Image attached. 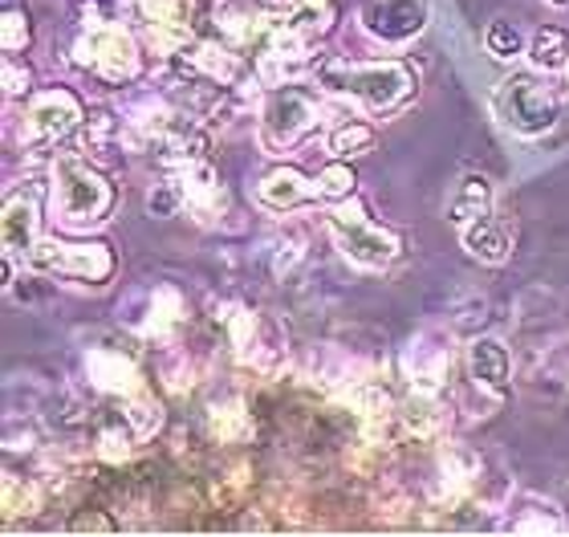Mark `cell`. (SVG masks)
Here are the masks:
<instances>
[{
    "label": "cell",
    "instance_id": "cell-35",
    "mask_svg": "<svg viewBox=\"0 0 569 537\" xmlns=\"http://www.w3.org/2000/svg\"><path fill=\"white\" fill-rule=\"evenodd\" d=\"M33 444H37L33 424L24 416H9V424H4V448H9V453H24V448H33Z\"/></svg>",
    "mask_w": 569,
    "mask_h": 537
},
{
    "label": "cell",
    "instance_id": "cell-27",
    "mask_svg": "<svg viewBox=\"0 0 569 537\" xmlns=\"http://www.w3.org/2000/svg\"><path fill=\"white\" fill-rule=\"evenodd\" d=\"M127 419H131V428L139 436H154V431L163 428V404L147 391V382L134 395H127Z\"/></svg>",
    "mask_w": 569,
    "mask_h": 537
},
{
    "label": "cell",
    "instance_id": "cell-4",
    "mask_svg": "<svg viewBox=\"0 0 569 537\" xmlns=\"http://www.w3.org/2000/svg\"><path fill=\"white\" fill-rule=\"evenodd\" d=\"M326 225H330V237L333 245L342 249L346 261L362 265V269H387V265L399 257V237H395L391 228L375 225L367 212H362V203L358 200H338L326 216Z\"/></svg>",
    "mask_w": 569,
    "mask_h": 537
},
{
    "label": "cell",
    "instance_id": "cell-20",
    "mask_svg": "<svg viewBox=\"0 0 569 537\" xmlns=\"http://www.w3.org/2000/svg\"><path fill=\"white\" fill-rule=\"evenodd\" d=\"M505 529H512V534H561L566 521H561L558 509L549 501H541V497H521V501L512 505Z\"/></svg>",
    "mask_w": 569,
    "mask_h": 537
},
{
    "label": "cell",
    "instance_id": "cell-11",
    "mask_svg": "<svg viewBox=\"0 0 569 537\" xmlns=\"http://www.w3.org/2000/svg\"><path fill=\"white\" fill-rule=\"evenodd\" d=\"M362 24L382 41H411L427 24V0H367Z\"/></svg>",
    "mask_w": 569,
    "mask_h": 537
},
{
    "label": "cell",
    "instance_id": "cell-29",
    "mask_svg": "<svg viewBox=\"0 0 569 537\" xmlns=\"http://www.w3.org/2000/svg\"><path fill=\"white\" fill-rule=\"evenodd\" d=\"M370 147H375V131H370L367 122H342V127H338V131L330 135V151L338 159L367 156Z\"/></svg>",
    "mask_w": 569,
    "mask_h": 537
},
{
    "label": "cell",
    "instance_id": "cell-30",
    "mask_svg": "<svg viewBox=\"0 0 569 537\" xmlns=\"http://www.w3.org/2000/svg\"><path fill=\"white\" fill-rule=\"evenodd\" d=\"M318 183V200H350L355 196V171L346 168V163H330V168H321V176L313 179Z\"/></svg>",
    "mask_w": 569,
    "mask_h": 537
},
{
    "label": "cell",
    "instance_id": "cell-9",
    "mask_svg": "<svg viewBox=\"0 0 569 537\" xmlns=\"http://www.w3.org/2000/svg\"><path fill=\"white\" fill-rule=\"evenodd\" d=\"M183 191V212L196 220V225H220V216L228 212V191L220 188V179H216V168L208 159H191L183 168L171 171Z\"/></svg>",
    "mask_w": 569,
    "mask_h": 537
},
{
    "label": "cell",
    "instance_id": "cell-13",
    "mask_svg": "<svg viewBox=\"0 0 569 537\" xmlns=\"http://www.w3.org/2000/svg\"><path fill=\"white\" fill-rule=\"evenodd\" d=\"M37 228H41V216H37V200L29 191H17L4 200V212H0V240H4V252L9 257H29L37 245Z\"/></svg>",
    "mask_w": 569,
    "mask_h": 537
},
{
    "label": "cell",
    "instance_id": "cell-23",
    "mask_svg": "<svg viewBox=\"0 0 569 537\" xmlns=\"http://www.w3.org/2000/svg\"><path fill=\"white\" fill-rule=\"evenodd\" d=\"M188 58L203 78H212V82H220V86H232L240 78V58L224 46H208V41H203V46H196V53H188Z\"/></svg>",
    "mask_w": 569,
    "mask_h": 537
},
{
    "label": "cell",
    "instance_id": "cell-14",
    "mask_svg": "<svg viewBox=\"0 0 569 537\" xmlns=\"http://www.w3.org/2000/svg\"><path fill=\"white\" fill-rule=\"evenodd\" d=\"M86 375H90V382H94L98 391H107V395H134L142 387L134 358H127L114 347L90 350V355H86Z\"/></svg>",
    "mask_w": 569,
    "mask_h": 537
},
{
    "label": "cell",
    "instance_id": "cell-24",
    "mask_svg": "<svg viewBox=\"0 0 569 537\" xmlns=\"http://www.w3.org/2000/svg\"><path fill=\"white\" fill-rule=\"evenodd\" d=\"M142 46L159 53V58H171L183 46H191V24L179 21H147L142 24Z\"/></svg>",
    "mask_w": 569,
    "mask_h": 537
},
{
    "label": "cell",
    "instance_id": "cell-32",
    "mask_svg": "<svg viewBox=\"0 0 569 537\" xmlns=\"http://www.w3.org/2000/svg\"><path fill=\"white\" fill-rule=\"evenodd\" d=\"M244 493H249V468L237 465V468H232V477L216 480L212 501H216V505H224V509H232V505H237L240 497H244Z\"/></svg>",
    "mask_w": 569,
    "mask_h": 537
},
{
    "label": "cell",
    "instance_id": "cell-10",
    "mask_svg": "<svg viewBox=\"0 0 569 537\" xmlns=\"http://www.w3.org/2000/svg\"><path fill=\"white\" fill-rule=\"evenodd\" d=\"M451 375V347L448 338L436 335V330H423L407 342L403 350V379L416 387V391H439Z\"/></svg>",
    "mask_w": 569,
    "mask_h": 537
},
{
    "label": "cell",
    "instance_id": "cell-12",
    "mask_svg": "<svg viewBox=\"0 0 569 537\" xmlns=\"http://www.w3.org/2000/svg\"><path fill=\"white\" fill-rule=\"evenodd\" d=\"M468 375L485 395L505 399L512 391V355L500 338H472L468 347Z\"/></svg>",
    "mask_w": 569,
    "mask_h": 537
},
{
    "label": "cell",
    "instance_id": "cell-5",
    "mask_svg": "<svg viewBox=\"0 0 569 537\" xmlns=\"http://www.w3.org/2000/svg\"><path fill=\"white\" fill-rule=\"evenodd\" d=\"M326 115V102H321L313 90H301V86H277L269 102L261 110V147L269 156H284L293 143H301L313 127Z\"/></svg>",
    "mask_w": 569,
    "mask_h": 537
},
{
    "label": "cell",
    "instance_id": "cell-36",
    "mask_svg": "<svg viewBox=\"0 0 569 537\" xmlns=\"http://www.w3.org/2000/svg\"><path fill=\"white\" fill-rule=\"evenodd\" d=\"M33 86V78H29V70L24 66H17V61H4V95L9 98H17V95H24Z\"/></svg>",
    "mask_w": 569,
    "mask_h": 537
},
{
    "label": "cell",
    "instance_id": "cell-19",
    "mask_svg": "<svg viewBox=\"0 0 569 537\" xmlns=\"http://www.w3.org/2000/svg\"><path fill=\"white\" fill-rule=\"evenodd\" d=\"M208 431H212V440H220V444H244V440H252L257 424H252L249 407L240 404V399H228V404H212V411H208Z\"/></svg>",
    "mask_w": 569,
    "mask_h": 537
},
{
    "label": "cell",
    "instance_id": "cell-26",
    "mask_svg": "<svg viewBox=\"0 0 569 537\" xmlns=\"http://www.w3.org/2000/svg\"><path fill=\"white\" fill-rule=\"evenodd\" d=\"M4 517H33L41 509V485H29L24 477L17 473H4Z\"/></svg>",
    "mask_w": 569,
    "mask_h": 537
},
{
    "label": "cell",
    "instance_id": "cell-15",
    "mask_svg": "<svg viewBox=\"0 0 569 537\" xmlns=\"http://www.w3.org/2000/svg\"><path fill=\"white\" fill-rule=\"evenodd\" d=\"M463 249L472 252L476 261L485 265H505L512 252V225L505 220V216L492 208L488 216H480V220H472V225H463Z\"/></svg>",
    "mask_w": 569,
    "mask_h": 537
},
{
    "label": "cell",
    "instance_id": "cell-1",
    "mask_svg": "<svg viewBox=\"0 0 569 537\" xmlns=\"http://www.w3.org/2000/svg\"><path fill=\"white\" fill-rule=\"evenodd\" d=\"M321 90L338 98H350L370 115H387V110L403 107L411 90H416V73L403 61H346L326 58L318 66Z\"/></svg>",
    "mask_w": 569,
    "mask_h": 537
},
{
    "label": "cell",
    "instance_id": "cell-34",
    "mask_svg": "<svg viewBox=\"0 0 569 537\" xmlns=\"http://www.w3.org/2000/svg\"><path fill=\"white\" fill-rule=\"evenodd\" d=\"M301 257H306V240L301 237H284L277 240V252H273V274L277 277H289L301 265Z\"/></svg>",
    "mask_w": 569,
    "mask_h": 537
},
{
    "label": "cell",
    "instance_id": "cell-22",
    "mask_svg": "<svg viewBox=\"0 0 569 537\" xmlns=\"http://www.w3.org/2000/svg\"><path fill=\"white\" fill-rule=\"evenodd\" d=\"M529 61L537 70L558 73L569 66V33L566 29H537L533 41H529Z\"/></svg>",
    "mask_w": 569,
    "mask_h": 537
},
{
    "label": "cell",
    "instance_id": "cell-8",
    "mask_svg": "<svg viewBox=\"0 0 569 537\" xmlns=\"http://www.w3.org/2000/svg\"><path fill=\"white\" fill-rule=\"evenodd\" d=\"M82 127V102L70 90H41L24 115V139L29 143H61L66 135Z\"/></svg>",
    "mask_w": 569,
    "mask_h": 537
},
{
    "label": "cell",
    "instance_id": "cell-16",
    "mask_svg": "<svg viewBox=\"0 0 569 537\" xmlns=\"http://www.w3.org/2000/svg\"><path fill=\"white\" fill-rule=\"evenodd\" d=\"M257 200H261L264 208H273V212H293L301 203L318 200V183H309V179L293 168H277L257 183Z\"/></svg>",
    "mask_w": 569,
    "mask_h": 537
},
{
    "label": "cell",
    "instance_id": "cell-31",
    "mask_svg": "<svg viewBox=\"0 0 569 537\" xmlns=\"http://www.w3.org/2000/svg\"><path fill=\"white\" fill-rule=\"evenodd\" d=\"M29 37H33V29H29V17L17 9L4 12V24H0V46L9 49V53H17V49L29 46Z\"/></svg>",
    "mask_w": 569,
    "mask_h": 537
},
{
    "label": "cell",
    "instance_id": "cell-18",
    "mask_svg": "<svg viewBox=\"0 0 569 537\" xmlns=\"http://www.w3.org/2000/svg\"><path fill=\"white\" fill-rule=\"evenodd\" d=\"M497 208V196H492V183L485 176H463L456 188H451V200H448V220L456 228L472 225L480 216H488Z\"/></svg>",
    "mask_w": 569,
    "mask_h": 537
},
{
    "label": "cell",
    "instance_id": "cell-17",
    "mask_svg": "<svg viewBox=\"0 0 569 537\" xmlns=\"http://www.w3.org/2000/svg\"><path fill=\"white\" fill-rule=\"evenodd\" d=\"M451 411L439 404L436 391H416L399 407V424H403V436H419V440H436L439 431L448 428Z\"/></svg>",
    "mask_w": 569,
    "mask_h": 537
},
{
    "label": "cell",
    "instance_id": "cell-6",
    "mask_svg": "<svg viewBox=\"0 0 569 537\" xmlns=\"http://www.w3.org/2000/svg\"><path fill=\"white\" fill-rule=\"evenodd\" d=\"M33 274H58V277H82V281H94V286H107L119 261L110 245H70V240H37L33 252L24 257Z\"/></svg>",
    "mask_w": 569,
    "mask_h": 537
},
{
    "label": "cell",
    "instance_id": "cell-21",
    "mask_svg": "<svg viewBox=\"0 0 569 537\" xmlns=\"http://www.w3.org/2000/svg\"><path fill=\"white\" fill-rule=\"evenodd\" d=\"M179 322H183V298H179V289L171 286H159L151 294V310H147V322H142V335L147 338H159V342H167V338L176 335Z\"/></svg>",
    "mask_w": 569,
    "mask_h": 537
},
{
    "label": "cell",
    "instance_id": "cell-37",
    "mask_svg": "<svg viewBox=\"0 0 569 537\" xmlns=\"http://www.w3.org/2000/svg\"><path fill=\"white\" fill-rule=\"evenodd\" d=\"M553 4H569V0H553Z\"/></svg>",
    "mask_w": 569,
    "mask_h": 537
},
{
    "label": "cell",
    "instance_id": "cell-28",
    "mask_svg": "<svg viewBox=\"0 0 569 537\" xmlns=\"http://www.w3.org/2000/svg\"><path fill=\"white\" fill-rule=\"evenodd\" d=\"M134 436H139V431L131 428V419H127V424H107V428L98 431L94 453L102 456L107 465H122V460H131V453H134Z\"/></svg>",
    "mask_w": 569,
    "mask_h": 537
},
{
    "label": "cell",
    "instance_id": "cell-3",
    "mask_svg": "<svg viewBox=\"0 0 569 537\" xmlns=\"http://www.w3.org/2000/svg\"><path fill=\"white\" fill-rule=\"evenodd\" d=\"M492 110L505 131L521 135V139H541L558 127L561 98L537 73H509L492 95Z\"/></svg>",
    "mask_w": 569,
    "mask_h": 537
},
{
    "label": "cell",
    "instance_id": "cell-25",
    "mask_svg": "<svg viewBox=\"0 0 569 537\" xmlns=\"http://www.w3.org/2000/svg\"><path fill=\"white\" fill-rule=\"evenodd\" d=\"M485 46L488 53L497 61H512V58H521L525 53V33H521V24L509 21V17H497V21L485 29Z\"/></svg>",
    "mask_w": 569,
    "mask_h": 537
},
{
    "label": "cell",
    "instance_id": "cell-2",
    "mask_svg": "<svg viewBox=\"0 0 569 537\" xmlns=\"http://www.w3.org/2000/svg\"><path fill=\"white\" fill-rule=\"evenodd\" d=\"M49 179H53V216L61 220V228L86 232V228L110 220V212H114V188L78 151H61L53 159Z\"/></svg>",
    "mask_w": 569,
    "mask_h": 537
},
{
    "label": "cell",
    "instance_id": "cell-7",
    "mask_svg": "<svg viewBox=\"0 0 569 537\" xmlns=\"http://www.w3.org/2000/svg\"><path fill=\"white\" fill-rule=\"evenodd\" d=\"M78 61L94 66L110 82H127L139 73V41L119 24H98V29H86V37L78 41Z\"/></svg>",
    "mask_w": 569,
    "mask_h": 537
},
{
    "label": "cell",
    "instance_id": "cell-33",
    "mask_svg": "<svg viewBox=\"0 0 569 537\" xmlns=\"http://www.w3.org/2000/svg\"><path fill=\"white\" fill-rule=\"evenodd\" d=\"M147 208H151L154 216H176L179 208H183V191H179L176 176H167L163 183L147 196Z\"/></svg>",
    "mask_w": 569,
    "mask_h": 537
}]
</instances>
